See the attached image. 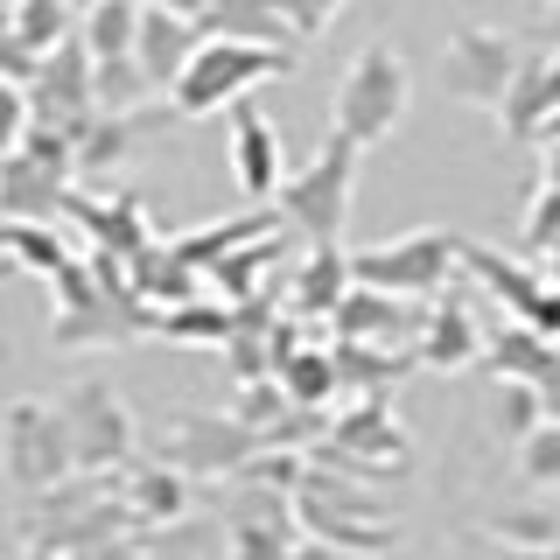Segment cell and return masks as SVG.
Wrapping results in <instances>:
<instances>
[{"mask_svg": "<svg viewBox=\"0 0 560 560\" xmlns=\"http://www.w3.org/2000/svg\"><path fill=\"white\" fill-rule=\"evenodd\" d=\"M498 539H518V547H553V539H560V518H539V512L498 518Z\"/></svg>", "mask_w": 560, "mask_h": 560, "instance_id": "cell-26", "label": "cell"}, {"mask_svg": "<svg viewBox=\"0 0 560 560\" xmlns=\"http://www.w3.org/2000/svg\"><path fill=\"white\" fill-rule=\"evenodd\" d=\"M547 113H560V49H525L518 84L498 105V119H504V133H539Z\"/></svg>", "mask_w": 560, "mask_h": 560, "instance_id": "cell-14", "label": "cell"}, {"mask_svg": "<svg viewBox=\"0 0 560 560\" xmlns=\"http://www.w3.org/2000/svg\"><path fill=\"white\" fill-rule=\"evenodd\" d=\"M518 63H525V43H518V35L477 22V28H455V35H448V49H442V84H448V98L490 105V113H498V105L512 98V84H518Z\"/></svg>", "mask_w": 560, "mask_h": 560, "instance_id": "cell-6", "label": "cell"}, {"mask_svg": "<svg viewBox=\"0 0 560 560\" xmlns=\"http://www.w3.org/2000/svg\"><path fill=\"white\" fill-rule=\"evenodd\" d=\"M63 434H70V455L78 469H127L133 463V413L113 399L105 378H84L63 393Z\"/></svg>", "mask_w": 560, "mask_h": 560, "instance_id": "cell-7", "label": "cell"}, {"mask_svg": "<svg viewBox=\"0 0 560 560\" xmlns=\"http://www.w3.org/2000/svg\"><path fill=\"white\" fill-rule=\"evenodd\" d=\"M0 469H8V483L22 490V498L57 490L70 469H78L70 434H63V413L43 407V399H14V407L0 413Z\"/></svg>", "mask_w": 560, "mask_h": 560, "instance_id": "cell-4", "label": "cell"}, {"mask_svg": "<svg viewBox=\"0 0 560 560\" xmlns=\"http://www.w3.org/2000/svg\"><path fill=\"white\" fill-rule=\"evenodd\" d=\"M280 70H294L288 49L273 43H245V35H218L203 28V43L189 49L183 78L168 84V105L183 119H203V113H224V105H238L245 92H259L267 78H280Z\"/></svg>", "mask_w": 560, "mask_h": 560, "instance_id": "cell-1", "label": "cell"}, {"mask_svg": "<svg viewBox=\"0 0 560 560\" xmlns=\"http://www.w3.org/2000/svg\"><path fill=\"white\" fill-rule=\"evenodd\" d=\"M8 245H14V253L28 259L35 273H57V267H63V245L49 238V232H43V224H35V218H14V232H8Z\"/></svg>", "mask_w": 560, "mask_h": 560, "instance_id": "cell-24", "label": "cell"}, {"mask_svg": "<svg viewBox=\"0 0 560 560\" xmlns=\"http://www.w3.org/2000/svg\"><path fill=\"white\" fill-rule=\"evenodd\" d=\"M498 560H560V539H553V547H512V553H498Z\"/></svg>", "mask_w": 560, "mask_h": 560, "instance_id": "cell-29", "label": "cell"}, {"mask_svg": "<svg viewBox=\"0 0 560 560\" xmlns=\"http://www.w3.org/2000/svg\"><path fill=\"white\" fill-rule=\"evenodd\" d=\"M455 259H463V245H455L448 232H407V238H385V245H364V253H350V280L428 302V294L448 288Z\"/></svg>", "mask_w": 560, "mask_h": 560, "instance_id": "cell-5", "label": "cell"}, {"mask_svg": "<svg viewBox=\"0 0 560 560\" xmlns=\"http://www.w3.org/2000/svg\"><path fill=\"white\" fill-rule=\"evenodd\" d=\"M413 105V78L407 63H399V49H358L350 70L337 78V98H329V133H350L358 148H378V140L399 133V119H407Z\"/></svg>", "mask_w": 560, "mask_h": 560, "instance_id": "cell-3", "label": "cell"}, {"mask_svg": "<svg viewBox=\"0 0 560 560\" xmlns=\"http://www.w3.org/2000/svg\"><path fill=\"white\" fill-rule=\"evenodd\" d=\"M329 434H337L329 448H358V455H378V463H393V469L407 463V434L393 428V407H385L378 393L364 399V407H350V413H343V420H337Z\"/></svg>", "mask_w": 560, "mask_h": 560, "instance_id": "cell-17", "label": "cell"}, {"mask_svg": "<svg viewBox=\"0 0 560 560\" xmlns=\"http://www.w3.org/2000/svg\"><path fill=\"white\" fill-rule=\"evenodd\" d=\"M28 133H35V98L22 92V84L0 78V154H14Z\"/></svg>", "mask_w": 560, "mask_h": 560, "instance_id": "cell-23", "label": "cell"}, {"mask_svg": "<svg viewBox=\"0 0 560 560\" xmlns=\"http://www.w3.org/2000/svg\"><path fill=\"white\" fill-rule=\"evenodd\" d=\"M203 28L245 35V43H273V49L294 43V22H288V8H280V0H210Z\"/></svg>", "mask_w": 560, "mask_h": 560, "instance_id": "cell-19", "label": "cell"}, {"mask_svg": "<svg viewBox=\"0 0 560 560\" xmlns=\"http://www.w3.org/2000/svg\"><path fill=\"white\" fill-rule=\"evenodd\" d=\"M280 8H288L294 35H323V28H329V14H337L343 0H280Z\"/></svg>", "mask_w": 560, "mask_h": 560, "instance_id": "cell-27", "label": "cell"}, {"mask_svg": "<svg viewBox=\"0 0 560 560\" xmlns=\"http://www.w3.org/2000/svg\"><path fill=\"white\" fill-rule=\"evenodd\" d=\"M203 43V22H189V14L175 8H154V0H140V35H133V63L140 78L154 84V92H168L175 78H183L189 49Z\"/></svg>", "mask_w": 560, "mask_h": 560, "instance_id": "cell-11", "label": "cell"}, {"mask_svg": "<svg viewBox=\"0 0 560 560\" xmlns=\"http://www.w3.org/2000/svg\"><path fill=\"white\" fill-rule=\"evenodd\" d=\"M288 560H378V553H350V547H329V539H308V547H294Z\"/></svg>", "mask_w": 560, "mask_h": 560, "instance_id": "cell-28", "label": "cell"}, {"mask_svg": "<svg viewBox=\"0 0 560 560\" xmlns=\"http://www.w3.org/2000/svg\"><path fill=\"white\" fill-rule=\"evenodd\" d=\"M22 560H78V553H57V547H28Z\"/></svg>", "mask_w": 560, "mask_h": 560, "instance_id": "cell-31", "label": "cell"}, {"mask_svg": "<svg viewBox=\"0 0 560 560\" xmlns=\"http://www.w3.org/2000/svg\"><path fill=\"white\" fill-rule=\"evenodd\" d=\"M343 294H350V253H337V245H308L302 273H294V315H337Z\"/></svg>", "mask_w": 560, "mask_h": 560, "instance_id": "cell-18", "label": "cell"}, {"mask_svg": "<svg viewBox=\"0 0 560 560\" xmlns=\"http://www.w3.org/2000/svg\"><path fill=\"white\" fill-rule=\"evenodd\" d=\"M294 518L308 525L315 539H329V547H350V553H393V518H350V512H329L323 498H294Z\"/></svg>", "mask_w": 560, "mask_h": 560, "instance_id": "cell-15", "label": "cell"}, {"mask_svg": "<svg viewBox=\"0 0 560 560\" xmlns=\"http://www.w3.org/2000/svg\"><path fill=\"white\" fill-rule=\"evenodd\" d=\"M518 477L539 490H560V428H533L518 442Z\"/></svg>", "mask_w": 560, "mask_h": 560, "instance_id": "cell-22", "label": "cell"}, {"mask_svg": "<svg viewBox=\"0 0 560 560\" xmlns=\"http://www.w3.org/2000/svg\"><path fill=\"white\" fill-rule=\"evenodd\" d=\"M84 49H92V63H113V57H133V35H140V0H92L84 8Z\"/></svg>", "mask_w": 560, "mask_h": 560, "instance_id": "cell-20", "label": "cell"}, {"mask_svg": "<svg viewBox=\"0 0 560 560\" xmlns=\"http://www.w3.org/2000/svg\"><path fill=\"white\" fill-rule=\"evenodd\" d=\"M420 323L428 315L413 308V294H385L364 280H350V294L337 302V329L350 343H420Z\"/></svg>", "mask_w": 560, "mask_h": 560, "instance_id": "cell-10", "label": "cell"}, {"mask_svg": "<svg viewBox=\"0 0 560 560\" xmlns=\"http://www.w3.org/2000/svg\"><path fill=\"white\" fill-rule=\"evenodd\" d=\"M294 490L238 477L224 498V560H288L294 553Z\"/></svg>", "mask_w": 560, "mask_h": 560, "instance_id": "cell-8", "label": "cell"}, {"mask_svg": "<svg viewBox=\"0 0 560 560\" xmlns=\"http://www.w3.org/2000/svg\"><path fill=\"white\" fill-rule=\"evenodd\" d=\"M232 175H238V189L253 203H267L280 183H288V168H280V133L267 127V113L259 105H232Z\"/></svg>", "mask_w": 560, "mask_h": 560, "instance_id": "cell-12", "label": "cell"}, {"mask_svg": "<svg viewBox=\"0 0 560 560\" xmlns=\"http://www.w3.org/2000/svg\"><path fill=\"white\" fill-rule=\"evenodd\" d=\"M119 498H127L133 525H175L189 512V469H175L168 455H154V463H127V469H119Z\"/></svg>", "mask_w": 560, "mask_h": 560, "instance_id": "cell-13", "label": "cell"}, {"mask_svg": "<svg viewBox=\"0 0 560 560\" xmlns=\"http://www.w3.org/2000/svg\"><path fill=\"white\" fill-rule=\"evenodd\" d=\"M547 8H553V14H560V0H547Z\"/></svg>", "mask_w": 560, "mask_h": 560, "instance_id": "cell-32", "label": "cell"}, {"mask_svg": "<svg viewBox=\"0 0 560 560\" xmlns=\"http://www.w3.org/2000/svg\"><path fill=\"white\" fill-rule=\"evenodd\" d=\"M477 350H483V343H477V323L463 315V302L428 308V323H420V343H413L420 364H434V372H463Z\"/></svg>", "mask_w": 560, "mask_h": 560, "instance_id": "cell-16", "label": "cell"}, {"mask_svg": "<svg viewBox=\"0 0 560 560\" xmlns=\"http://www.w3.org/2000/svg\"><path fill=\"white\" fill-rule=\"evenodd\" d=\"M14 43L28 57H49L57 43H70V8L63 0H14Z\"/></svg>", "mask_w": 560, "mask_h": 560, "instance_id": "cell-21", "label": "cell"}, {"mask_svg": "<svg viewBox=\"0 0 560 560\" xmlns=\"http://www.w3.org/2000/svg\"><path fill=\"white\" fill-rule=\"evenodd\" d=\"M154 8H175V14H189V22H203L210 0H154Z\"/></svg>", "mask_w": 560, "mask_h": 560, "instance_id": "cell-30", "label": "cell"}, {"mask_svg": "<svg viewBox=\"0 0 560 560\" xmlns=\"http://www.w3.org/2000/svg\"><path fill=\"white\" fill-rule=\"evenodd\" d=\"M498 428H504V434H533V428H539L533 385H504V393H498Z\"/></svg>", "mask_w": 560, "mask_h": 560, "instance_id": "cell-25", "label": "cell"}, {"mask_svg": "<svg viewBox=\"0 0 560 560\" xmlns=\"http://www.w3.org/2000/svg\"><path fill=\"white\" fill-rule=\"evenodd\" d=\"M358 140L350 133H329L323 148H315L308 168H294L288 183L273 189V218L288 224V232H302L308 245H337L343 224H350V197H358Z\"/></svg>", "mask_w": 560, "mask_h": 560, "instance_id": "cell-2", "label": "cell"}, {"mask_svg": "<svg viewBox=\"0 0 560 560\" xmlns=\"http://www.w3.org/2000/svg\"><path fill=\"white\" fill-rule=\"evenodd\" d=\"M259 448V434L245 428L238 413H183L168 428V463L175 469H189V477H210V483H224V477H238L245 469V455Z\"/></svg>", "mask_w": 560, "mask_h": 560, "instance_id": "cell-9", "label": "cell"}]
</instances>
